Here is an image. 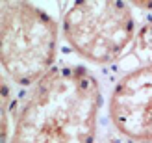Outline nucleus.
Wrapping results in <instances>:
<instances>
[{"mask_svg": "<svg viewBox=\"0 0 152 143\" xmlns=\"http://www.w3.org/2000/svg\"><path fill=\"white\" fill-rule=\"evenodd\" d=\"M102 89L80 65H59L32 86L7 143H95Z\"/></svg>", "mask_w": 152, "mask_h": 143, "instance_id": "f257e3e1", "label": "nucleus"}, {"mask_svg": "<svg viewBox=\"0 0 152 143\" xmlns=\"http://www.w3.org/2000/svg\"><path fill=\"white\" fill-rule=\"evenodd\" d=\"M0 47L6 76L19 86H34L54 69L58 22L35 2H2Z\"/></svg>", "mask_w": 152, "mask_h": 143, "instance_id": "f03ea898", "label": "nucleus"}, {"mask_svg": "<svg viewBox=\"0 0 152 143\" xmlns=\"http://www.w3.org/2000/svg\"><path fill=\"white\" fill-rule=\"evenodd\" d=\"M65 41L83 59L108 65L121 58L135 34L134 15L124 2L86 0L67 7L61 19Z\"/></svg>", "mask_w": 152, "mask_h": 143, "instance_id": "7ed1b4c3", "label": "nucleus"}, {"mask_svg": "<svg viewBox=\"0 0 152 143\" xmlns=\"http://www.w3.org/2000/svg\"><path fill=\"white\" fill-rule=\"evenodd\" d=\"M113 126L132 141L152 143V63L130 71L110 95Z\"/></svg>", "mask_w": 152, "mask_h": 143, "instance_id": "20e7f679", "label": "nucleus"}, {"mask_svg": "<svg viewBox=\"0 0 152 143\" xmlns=\"http://www.w3.org/2000/svg\"><path fill=\"white\" fill-rule=\"evenodd\" d=\"M139 50L148 58V63H152V24L143 28L139 35Z\"/></svg>", "mask_w": 152, "mask_h": 143, "instance_id": "39448f33", "label": "nucleus"}]
</instances>
